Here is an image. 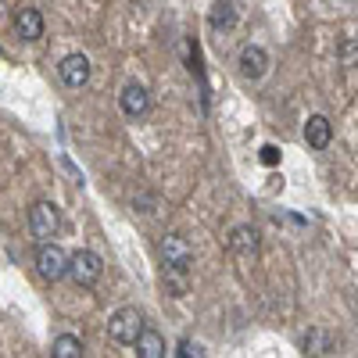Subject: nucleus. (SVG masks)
Masks as SVG:
<instances>
[{
	"label": "nucleus",
	"mask_w": 358,
	"mask_h": 358,
	"mask_svg": "<svg viewBox=\"0 0 358 358\" xmlns=\"http://www.w3.org/2000/svg\"><path fill=\"white\" fill-rule=\"evenodd\" d=\"M162 262L165 268H172V273H190V265H194V248L183 233H169L165 241H162Z\"/></svg>",
	"instance_id": "7ed1b4c3"
},
{
	"label": "nucleus",
	"mask_w": 358,
	"mask_h": 358,
	"mask_svg": "<svg viewBox=\"0 0 358 358\" xmlns=\"http://www.w3.org/2000/svg\"><path fill=\"white\" fill-rule=\"evenodd\" d=\"M176 358H208V355H204V348H201V344H194V341H179Z\"/></svg>",
	"instance_id": "f3484780"
},
{
	"label": "nucleus",
	"mask_w": 358,
	"mask_h": 358,
	"mask_svg": "<svg viewBox=\"0 0 358 358\" xmlns=\"http://www.w3.org/2000/svg\"><path fill=\"white\" fill-rule=\"evenodd\" d=\"M301 348H305V355L322 358V355H330V351H334V337L326 334V330H319V326H312V330L305 334V341H301Z\"/></svg>",
	"instance_id": "ddd939ff"
},
{
	"label": "nucleus",
	"mask_w": 358,
	"mask_h": 358,
	"mask_svg": "<svg viewBox=\"0 0 358 358\" xmlns=\"http://www.w3.org/2000/svg\"><path fill=\"white\" fill-rule=\"evenodd\" d=\"M57 229H62V212H57L54 201H36L29 208V233L40 244H50V236H57Z\"/></svg>",
	"instance_id": "f257e3e1"
},
{
	"label": "nucleus",
	"mask_w": 358,
	"mask_h": 358,
	"mask_svg": "<svg viewBox=\"0 0 358 358\" xmlns=\"http://www.w3.org/2000/svg\"><path fill=\"white\" fill-rule=\"evenodd\" d=\"M36 268L47 283H57L62 276H69V255L57 248V244H40L36 251Z\"/></svg>",
	"instance_id": "39448f33"
},
{
	"label": "nucleus",
	"mask_w": 358,
	"mask_h": 358,
	"mask_svg": "<svg viewBox=\"0 0 358 358\" xmlns=\"http://www.w3.org/2000/svg\"><path fill=\"white\" fill-rule=\"evenodd\" d=\"M305 140H308L312 151H326V147H330V140H334L330 118H326V115H312L308 122H305Z\"/></svg>",
	"instance_id": "0eeeda50"
},
{
	"label": "nucleus",
	"mask_w": 358,
	"mask_h": 358,
	"mask_svg": "<svg viewBox=\"0 0 358 358\" xmlns=\"http://www.w3.org/2000/svg\"><path fill=\"white\" fill-rule=\"evenodd\" d=\"M268 72V54L262 47H244L241 50V76L244 79H262Z\"/></svg>",
	"instance_id": "9d476101"
},
{
	"label": "nucleus",
	"mask_w": 358,
	"mask_h": 358,
	"mask_svg": "<svg viewBox=\"0 0 358 358\" xmlns=\"http://www.w3.org/2000/svg\"><path fill=\"white\" fill-rule=\"evenodd\" d=\"M101 273H104V262H101L97 251H76V255H69V276H72L76 287H94L101 280Z\"/></svg>",
	"instance_id": "20e7f679"
},
{
	"label": "nucleus",
	"mask_w": 358,
	"mask_h": 358,
	"mask_svg": "<svg viewBox=\"0 0 358 358\" xmlns=\"http://www.w3.org/2000/svg\"><path fill=\"white\" fill-rule=\"evenodd\" d=\"M229 251L241 258H255L258 255V229L255 226H236L229 233Z\"/></svg>",
	"instance_id": "1a4fd4ad"
},
{
	"label": "nucleus",
	"mask_w": 358,
	"mask_h": 358,
	"mask_svg": "<svg viewBox=\"0 0 358 358\" xmlns=\"http://www.w3.org/2000/svg\"><path fill=\"white\" fill-rule=\"evenodd\" d=\"M15 33H18L22 40H40V36H43V15H40L36 8H22V11L15 15Z\"/></svg>",
	"instance_id": "9b49d317"
},
{
	"label": "nucleus",
	"mask_w": 358,
	"mask_h": 358,
	"mask_svg": "<svg viewBox=\"0 0 358 358\" xmlns=\"http://www.w3.org/2000/svg\"><path fill=\"white\" fill-rule=\"evenodd\" d=\"M118 104H122L126 118H143L147 111H151V94H147L140 83H126L122 94H118Z\"/></svg>",
	"instance_id": "423d86ee"
},
{
	"label": "nucleus",
	"mask_w": 358,
	"mask_h": 358,
	"mask_svg": "<svg viewBox=\"0 0 358 358\" xmlns=\"http://www.w3.org/2000/svg\"><path fill=\"white\" fill-rule=\"evenodd\" d=\"M50 358H83V341L72 337V334L54 337V344H50Z\"/></svg>",
	"instance_id": "4468645a"
},
{
	"label": "nucleus",
	"mask_w": 358,
	"mask_h": 358,
	"mask_svg": "<svg viewBox=\"0 0 358 358\" xmlns=\"http://www.w3.org/2000/svg\"><path fill=\"white\" fill-rule=\"evenodd\" d=\"M262 162L273 165V162H276V147H262Z\"/></svg>",
	"instance_id": "a211bd4d"
},
{
	"label": "nucleus",
	"mask_w": 358,
	"mask_h": 358,
	"mask_svg": "<svg viewBox=\"0 0 358 358\" xmlns=\"http://www.w3.org/2000/svg\"><path fill=\"white\" fill-rule=\"evenodd\" d=\"M337 57L344 65H355L358 62V36H348L344 43H341V50H337Z\"/></svg>",
	"instance_id": "dca6fc26"
},
{
	"label": "nucleus",
	"mask_w": 358,
	"mask_h": 358,
	"mask_svg": "<svg viewBox=\"0 0 358 358\" xmlns=\"http://www.w3.org/2000/svg\"><path fill=\"white\" fill-rule=\"evenodd\" d=\"M143 334V315L136 308H118L111 319H108V337L115 344H136Z\"/></svg>",
	"instance_id": "f03ea898"
},
{
	"label": "nucleus",
	"mask_w": 358,
	"mask_h": 358,
	"mask_svg": "<svg viewBox=\"0 0 358 358\" xmlns=\"http://www.w3.org/2000/svg\"><path fill=\"white\" fill-rule=\"evenodd\" d=\"M57 69H62L65 86H72V90H79V86H86V83H90V62H86L83 54H69Z\"/></svg>",
	"instance_id": "6e6552de"
},
{
	"label": "nucleus",
	"mask_w": 358,
	"mask_h": 358,
	"mask_svg": "<svg viewBox=\"0 0 358 358\" xmlns=\"http://www.w3.org/2000/svg\"><path fill=\"white\" fill-rule=\"evenodd\" d=\"M236 25V8H233V0H219V4L212 8V29H233Z\"/></svg>",
	"instance_id": "2eb2a0df"
},
{
	"label": "nucleus",
	"mask_w": 358,
	"mask_h": 358,
	"mask_svg": "<svg viewBox=\"0 0 358 358\" xmlns=\"http://www.w3.org/2000/svg\"><path fill=\"white\" fill-rule=\"evenodd\" d=\"M133 348H136V358H165V337L158 330H147V326Z\"/></svg>",
	"instance_id": "f8f14e48"
}]
</instances>
